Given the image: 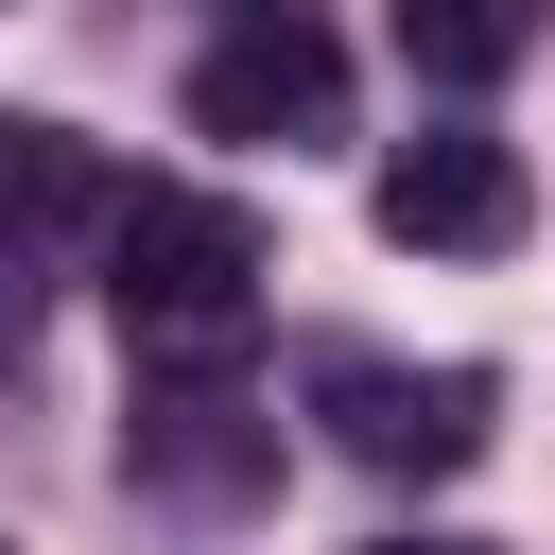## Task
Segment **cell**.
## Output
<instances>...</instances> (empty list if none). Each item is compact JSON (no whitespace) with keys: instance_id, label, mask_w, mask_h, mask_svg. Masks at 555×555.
<instances>
[{"instance_id":"8","label":"cell","mask_w":555,"mask_h":555,"mask_svg":"<svg viewBox=\"0 0 555 555\" xmlns=\"http://www.w3.org/2000/svg\"><path fill=\"white\" fill-rule=\"evenodd\" d=\"M364 555H503V538H364Z\"/></svg>"},{"instance_id":"7","label":"cell","mask_w":555,"mask_h":555,"mask_svg":"<svg viewBox=\"0 0 555 555\" xmlns=\"http://www.w3.org/2000/svg\"><path fill=\"white\" fill-rule=\"evenodd\" d=\"M399 17V52L434 69V87H503L538 35H555V0H382Z\"/></svg>"},{"instance_id":"5","label":"cell","mask_w":555,"mask_h":555,"mask_svg":"<svg viewBox=\"0 0 555 555\" xmlns=\"http://www.w3.org/2000/svg\"><path fill=\"white\" fill-rule=\"evenodd\" d=\"M121 451H139L156 486H208V503H225V486H260V468H278V416H243L208 364H173V382L121 416Z\"/></svg>"},{"instance_id":"6","label":"cell","mask_w":555,"mask_h":555,"mask_svg":"<svg viewBox=\"0 0 555 555\" xmlns=\"http://www.w3.org/2000/svg\"><path fill=\"white\" fill-rule=\"evenodd\" d=\"M121 191H104V156L69 139V121H0V260L17 243H52V225H104Z\"/></svg>"},{"instance_id":"2","label":"cell","mask_w":555,"mask_h":555,"mask_svg":"<svg viewBox=\"0 0 555 555\" xmlns=\"http://www.w3.org/2000/svg\"><path fill=\"white\" fill-rule=\"evenodd\" d=\"M382 243L399 260H503L520 225H538V173H520V139H486V121H434V139H399L382 156Z\"/></svg>"},{"instance_id":"4","label":"cell","mask_w":555,"mask_h":555,"mask_svg":"<svg viewBox=\"0 0 555 555\" xmlns=\"http://www.w3.org/2000/svg\"><path fill=\"white\" fill-rule=\"evenodd\" d=\"M191 121L208 139H347V52L312 35V17H243V35H208L191 52Z\"/></svg>"},{"instance_id":"3","label":"cell","mask_w":555,"mask_h":555,"mask_svg":"<svg viewBox=\"0 0 555 555\" xmlns=\"http://www.w3.org/2000/svg\"><path fill=\"white\" fill-rule=\"evenodd\" d=\"M312 416H330V451H364V468H468L486 451V416H503V382L486 364H312Z\"/></svg>"},{"instance_id":"9","label":"cell","mask_w":555,"mask_h":555,"mask_svg":"<svg viewBox=\"0 0 555 555\" xmlns=\"http://www.w3.org/2000/svg\"><path fill=\"white\" fill-rule=\"evenodd\" d=\"M0 364H17V260H0Z\"/></svg>"},{"instance_id":"1","label":"cell","mask_w":555,"mask_h":555,"mask_svg":"<svg viewBox=\"0 0 555 555\" xmlns=\"http://www.w3.org/2000/svg\"><path fill=\"white\" fill-rule=\"evenodd\" d=\"M104 312L139 364H243L260 330V225L225 191H121L104 208Z\"/></svg>"},{"instance_id":"10","label":"cell","mask_w":555,"mask_h":555,"mask_svg":"<svg viewBox=\"0 0 555 555\" xmlns=\"http://www.w3.org/2000/svg\"><path fill=\"white\" fill-rule=\"evenodd\" d=\"M0 555H17V538H0Z\"/></svg>"}]
</instances>
